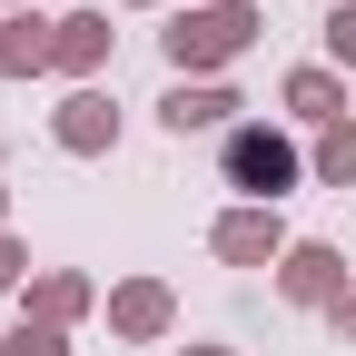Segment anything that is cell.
<instances>
[{
    "label": "cell",
    "instance_id": "8",
    "mask_svg": "<svg viewBox=\"0 0 356 356\" xmlns=\"http://www.w3.org/2000/svg\"><path fill=\"white\" fill-rule=\"evenodd\" d=\"M40 70H60V20H40V0L0 10V79H40Z\"/></svg>",
    "mask_w": 356,
    "mask_h": 356
},
{
    "label": "cell",
    "instance_id": "19",
    "mask_svg": "<svg viewBox=\"0 0 356 356\" xmlns=\"http://www.w3.org/2000/svg\"><path fill=\"white\" fill-rule=\"evenodd\" d=\"M99 10H109V0H99ZM119 10H149V0H119Z\"/></svg>",
    "mask_w": 356,
    "mask_h": 356
},
{
    "label": "cell",
    "instance_id": "3",
    "mask_svg": "<svg viewBox=\"0 0 356 356\" xmlns=\"http://www.w3.org/2000/svg\"><path fill=\"white\" fill-rule=\"evenodd\" d=\"M238 89L228 79H178L168 89V99H159V129H168V139H208V129H218V139H228V129H238Z\"/></svg>",
    "mask_w": 356,
    "mask_h": 356
},
{
    "label": "cell",
    "instance_id": "14",
    "mask_svg": "<svg viewBox=\"0 0 356 356\" xmlns=\"http://www.w3.org/2000/svg\"><path fill=\"white\" fill-rule=\"evenodd\" d=\"M327 70H356V0L327 10Z\"/></svg>",
    "mask_w": 356,
    "mask_h": 356
},
{
    "label": "cell",
    "instance_id": "6",
    "mask_svg": "<svg viewBox=\"0 0 356 356\" xmlns=\"http://www.w3.org/2000/svg\"><path fill=\"white\" fill-rule=\"evenodd\" d=\"M50 139L70 159H109L119 149V99H109V89H70V99L50 109Z\"/></svg>",
    "mask_w": 356,
    "mask_h": 356
},
{
    "label": "cell",
    "instance_id": "20",
    "mask_svg": "<svg viewBox=\"0 0 356 356\" xmlns=\"http://www.w3.org/2000/svg\"><path fill=\"white\" fill-rule=\"evenodd\" d=\"M0 10H30V0H0Z\"/></svg>",
    "mask_w": 356,
    "mask_h": 356
},
{
    "label": "cell",
    "instance_id": "2",
    "mask_svg": "<svg viewBox=\"0 0 356 356\" xmlns=\"http://www.w3.org/2000/svg\"><path fill=\"white\" fill-rule=\"evenodd\" d=\"M218 178H228L248 208H277V198H297L307 149H297V129H277V119H238L228 139H218Z\"/></svg>",
    "mask_w": 356,
    "mask_h": 356
},
{
    "label": "cell",
    "instance_id": "15",
    "mask_svg": "<svg viewBox=\"0 0 356 356\" xmlns=\"http://www.w3.org/2000/svg\"><path fill=\"white\" fill-rule=\"evenodd\" d=\"M10 287H30V248H20V238H0V297H10Z\"/></svg>",
    "mask_w": 356,
    "mask_h": 356
},
{
    "label": "cell",
    "instance_id": "17",
    "mask_svg": "<svg viewBox=\"0 0 356 356\" xmlns=\"http://www.w3.org/2000/svg\"><path fill=\"white\" fill-rule=\"evenodd\" d=\"M178 356H238V346H178Z\"/></svg>",
    "mask_w": 356,
    "mask_h": 356
},
{
    "label": "cell",
    "instance_id": "12",
    "mask_svg": "<svg viewBox=\"0 0 356 356\" xmlns=\"http://www.w3.org/2000/svg\"><path fill=\"white\" fill-rule=\"evenodd\" d=\"M307 178H317V188H356V119H337V129L307 139Z\"/></svg>",
    "mask_w": 356,
    "mask_h": 356
},
{
    "label": "cell",
    "instance_id": "1",
    "mask_svg": "<svg viewBox=\"0 0 356 356\" xmlns=\"http://www.w3.org/2000/svg\"><path fill=\"white\" fill-rule=\"evenodd\" d=\"M257 30H267L257 0H188V10L159 30V50H168V70H178V79H218L228 60H248V50H257Z\"/></svg>",
    "mask_w": 356,
    "mask_h": 356
},
{
    "label": "cell",
    "instance_id": "16",
    "mask_svg": "<svg viewBox=\"0 0 356 356\" xmlns=\"http://www.w3.org/2000/svg\"><path fill=\"white\" fill-rule=\"evenodd\" d=\"M327 327H337V337H346V346H356V287H346V297H337V307H327Z\"/></svg>",
    "mask_w": 356,
    "mask_h": 356
},
{
    "label": "cell",
    "instance_id": "13",
    "mask_svg": "<svg viewBox=\"0 0 356 356\" xmlns=\"http://www.w3.org/2000/svg\"><path fill=\"white\" fill-rule=\"evenodd\" d=\"M0 356H70V327H40V317H20L10 337H0Z\"/></svg>",
    "mask_w": 356,
    "mask_h": 356
},
{
    "label": "cell",
    "instance_id": "10",
    "mask_svg": "<svg viewBox=\"0 0 356 356\" xmlns=\"http://www.w3.org/2000/svg\"><path fill=\"white\" fill-rule=\"evenodd\" d=\"M109 40H119V30H109V10H99V0H89V10H70V20H60V79H70V89H99Z\"/></svg>",
    "mask_w": 356,
    "mask_h": 356
},
{
    "label": "cell",
    "instance_id": "5",
    "mask_svg": "<svg viewBox=\"0 0 356 356\" xmlns=\"http://www.w3.org/2000/svg\"><path fill=\"white\" fill-rule=\"evenodd\" d=\"M346 287H356V277H346V257H337L327 238H297V248L277 257V297H287V307H337Z\"/></svg>",
    "mask_w": 356,
    "mask_h": 356
},
{
    "label": "cell",
    "instance_id": "9",
    "mask_svg": "<svg viewBox=\"0 0 356 356\" xmlns=\"http://www.w3.org/2000/svg\"><path fill=\"white\" fill-rule=\"evenodd\" d=\"M277 99H287V119H297V129H337V119H346V70L297 60V70L277 79Z\"/></svg>",
    "mask_w": 356,
    "mask_h": 356
},
{
    "label": "cell",
    "instance_id": "4",
    "mask_svg": "<svg viewBox=\"0 0 356 356\" xmlns=\"http://www.w3.org/2000/svg\"><path fill=\"white\" fill-rule=\"evenodd\" d=\"M208 248L228 257V267H277V257H287L297 238H287V218H277V208H248V198H238V208H228V218L208 228Z\"/></svg>",
    "mask_w": 356,
    "mask_h": 356
},
{
    "label": "cell",
    "instance_id": "18",
    "mask_svg": "<svg viewBox=\"0 0 356 356\" xmlns=\"http://www.w3.org/2000/svg\"><path fill=\"white\" fill-rule=\"evenodd\" d=\"M0 238H10V188H0Z\"/></svg>",
    "mask_w": 356,
    "mask_h": 356
},
{
    "label": "cell",
    "instance_id": "7",
    "mask_svg": "<svg viewBox=\"0 0 356 356\" xmlns=\"http://www.w3.org/2000/svg\"><path fill=\"white\" fill-rule=\"evenodd\" d=\"M178 327V297H168V277H119L109 287V337H129V346H159Z\"/></svg>",
    "mask_w": 356,
    "mask_h": 356
},
{
    "label": "cell",
    "instance_id": "11",
    "mask_svg": "<svg viewBox=\"0 0 356 356\" xmlns=\"http://www.w3.org/2000/svg\"><path fill=\"white\" fill-rule=\"evenodd\" d=\"M89 307H99V287H89L79 267H40V277L20 287V317H40V327H79Z\"/></svg>",
    "mask_w": 356,
    "mask_h": 356
}]
</instances>
